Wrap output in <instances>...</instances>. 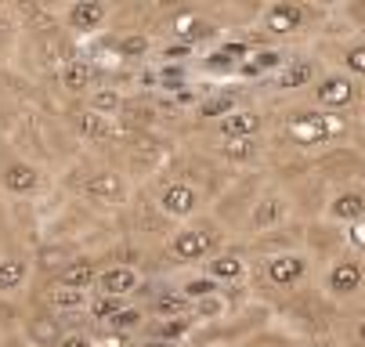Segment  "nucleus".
<instances>
[{
    "mask_svg": "<svg viewBox=\"0 0 365 347\" xmlns=\"http://www.w3.org/2000/svg\"><path fill=\"white\" fill-rule=\"evenodd\" d=\"M109 15H113V8L106 4V0H73V4L62 11V26L73 36H94L109 22Z\"/></svg>",
    "mask_w": 365,
    "mask_h": 347,
    "instance_id": "obj_7",
    "label": "nucleus"
},
{
    "mask_svg": "<svg viewBox=\"0 0 365 347\" xmlns=\"http://www.w3.org/2000/svg\"><path fill=\"white\" fill-rule=\"evenodd\" d=\"M206 275L217 282H242L246 279V261L239 250H221L217 257L206 261Z\"/></svg>",
    "mask_w": 365,
    "mask_h": 347,
    "instance_id": "obj_22",
    "label": "nucleus"
},
{
    "mask_svg": "<svg viewBox=\"0 0 365 347\" xmlns=\"http://www.w3.org/2000/svg\"><path fill=\"white\" fill-rule=\"evenodd\" d=\"M123 94L116 90V87H94L91 94H87V109L91 113H98V116H109V120H120V113H123Z\"/></svg>",
    "mask_w": 365,
    "mask_h": 347,
    "instance_id": "obj_24",
    "label": "nucleus"
},
{
    "mask_svg": "<svg viewBox=\"0 0 365 347\" xmlns=\"http://www.w3.org/2000/svg\"><path fill=\"white\" fill-rule=\"evenodd\" d=\"M322 289L333 301H351L358 296V289H365V264L358 261V254H344L329 264L326 279H322Z\"/></svg>",
    "mask_w": 365,
    "mask_h": 347,
    "instance_id": "obj_5",
    "label": "nucleus"
},
{
    "mask_svg": "<svg viewBox=\"0 0 365 347\" xmlns=\"http://www.w3.org/2000/svg\"><path fill=\"white\" fill-rule=\"evenodd\" d=\"M329 217L333 221H347V224L365 221V192L361 188H340L329 200Z\"/></svg>",
    "mask_w": 365,
    "mask_h": 347,
    "instance_id": "obj_21",
    "label": "nucleus"
},
{
    "mask_svg": "<svg viewBox=\"0 0 365 347\" xmlns=\"http://www.w3.org/2000/svg\"><path fill=\"white\" fill-rule=\"evenodd\" d=\"M315 76H319L315 62H311V58H300V62H289V66H282V73H279L275 87H279V90H300V87L319 83Z\"/></svg>",
    "mask_w": 365,
    "mask_h": 347,
    "instance_id": "obj_23",
    "label": "nucleus"
},
{
    "mask_svg": "<svg viewBox=\"0 0 365 347\" xmlns=\"http://www.w3.org/2000/svg\"><path fill=\"white\" fill-rule=\"evenodd\" d=\"M221 156L246 163L250 156H257V138H246V141H225V145H221Z\"/></svg>",
    "mask_w": 365,
    "mask_h": 347,
    "instance_id": "obj_33",
    "label": "nucleus"
},
{
    "mask_svg": "<svg viewBox=\"0 0 365 347\" xmlns=\"http://www.w3.org/2000/svg\"><path fill=\"white\" fill-rule=\"evenodd\" d=\"M178 347H206V343H199V340H185V343H178Z\"/></svg>",
    "mask_w": 365,
    "mask_h": 347,
    "instance_id": "obj_42",
    "label": "nucleus"
},
{
    "mask_svg": "<svg viewBox=\"0 0 365 347\" xmlns=\"http://www.w3.org/2000/svg\"><path fill=\"white\" fill-rule=\"evenodd\" d=\"M347 15H351L358 26H365V0H354V4H347Z\"/></svg>",
    "mask_w": 365,
    "mask_h": 347,
    "instance_id": "obj_39",
    "label": "nucleus"
},
{
    "mask_svg": "<svg viewBox=\"0 0 365 347\" xmlns=\"http://www.w3.org/2000/svg\"><path fill=\"white\" fill-rule=\"evenodd\" d=\"M33 279V261L26 254H0V296L15 301Z\"/></svg>",
    "mask_w": 365,
    "mask_h": 347,
    "instance_id": "obj_15",
    "label": "nucleus"
},
{
    "mask_svg": "<svg viewBox=\"0 0 365 347\" xmlns=\"http://www.w3.org/2000/svg\"><path fill=\"white\" fill-rule=\"evenodd\" d=\"M55 80H58V87L66 90V94H73V98H83V94H91L98 83V69H94V62L91 58H83V55H73L58 73H55Z\"/></svg>",
    "mask_w": 365,
    "mask_h": 347,
    "instance_id": "obj_14",
    "label": "nucleus"
},
{
    "mask_svg": "<svg viewBox=\"0 0 365 347\" xmlns=\"http://www.w3.org/2000/svg\"><path fill=\"white\" fill-rule=\"evenodd\" d=\"M235 109H239V94H217V98H210V102L199 105V116H217V120H225V116L235 113Z\"/></svg>",
    "mask_w": 365,
    "mask_h": 347,
    "instance_id": "obj_31",
    "label": "nucleus"
},
{
    "mask_svg": "<svg viewBox=\"0 0 365 347\" xmlns=\"http://www.w3.org/2000/svg\"><path fill=\"white\" fill-rule=\"evenodd\" d=\"M192 326H195V318L188 315V318H167V322H155V326H148V336H155V340H167V343H185V336L192 333Z\"/></svg>",
    "mask_w": 365,
    "mask_h": 347,
    "instance_id": "obj_27",
    "label": "nucleus"
},
{
    "mask_svg": "<svg viewBox=\"0 0 365 347\" xmlns=\"http://www.w3.org/2000/svg\"><path fill=\"white\" fill-rule=\"evenodd\" d=\"M260 130H264V116L257 109H235L225 120H217V134L225 141H246V138H257Z\"/></svg>",
    "mask_w": 365,
    "mask_h": 347,
    "instance_id": "obj_17",
    "label": "nucleus"
},
{
    "mask_svg": "<svg viewBox=\"0 0 365 347\" xmlns=\"http://www.w3.org/2000/svg\"><path fill=\"white\" fill-rule=\"evenodd\" d=\"M344 73L347 76H365V40H358V43H351L347 51H344Z\"/></svg>",
    "mask_w": 365,
    "mask_h": 347,
    "instance_id": "obj_32",
    "label": "nucleus"
},
{
    "mask_svg": "<svg viewBox=\"0 0 365 347\" xmlns=\"http://www.w3.org/2000/svg\"><path fill=\"white\" fill-rule=\"evenodd\" d=\"M192 308H195V304L188 301L181 289H160L145 311L152 315V322H167V318H188Z\"/></svg>",
    "mask_w": 365,
    "mask_h": 347,
    "instance_id": "obj_19",
    "label": "nucleus"
},
{
    "mask_svg": "<svg viewBox=\"0 0 365 347\" xmlns=\"http://www.w3.org/2000/svg\"><path fill=\"white\" fill-rule=\"evenodd\" d=\"M43 188V170L26 156H4L0 160V192L11 200H33Z\"/></svg>",
    "mask_w": 365,
    "mask_h": 347,
    "instance_id": "obj_4",
    "label": "nucleus"
},
{
    "mask_svg": "<svg viewBox=\"0 0 365 347\" xmlns=\"http://www.w3.org/2000/svg\"><path fill=\"white\" fill-rule=\"evenodd\" d=\"M260 271H264V279L275 286V289H297L307 271H311V257L300 254V250H282V254H268L264 261H260Z\"/></svg>",
    "mask_w": 365,
    "mask_h": 347,
    "instance_id": "obj_6",
    "label": "nucleus"
},
{
    "mask_svg": "<svg viewBox=\"0 0 365 347\" xmlns=\"http://www.w3.org/2000/svg\"><path fill=\"white\" fill-rule=\"evenodd\" d=\"M80 195H83L87 203L101 207V210H116V207H127V200H130V185H127V177H123L120 170L101 167V170L83 174V181H80Z\"/></svg>",
    "mask_w": 365,
    "mask_h": 347,
    "instance_id": "obj_3",
    "label": "nucleus"
},
{
    "mask_svg": "<svg viewBox=\"0 0 365 347\" xmlns=\"http://www.w3.org/2000/svg\"><path fill=\"white\" fill-rule=\"evenodd\" d=\"M148 311L145 308H138V304H127L116 318H109L106 326L116 333V336H130V333H141V329H148V318H145Z\"/></svg>",
    "mask_w": 365,
    "mask_h": 347,
    "instance_id": "obj_25",
    "label": "nucleus"
},
{
    "mask_svg": "<svg viewBox=\"0 0 365 347\" xmlns=\"http://www.w3.org/2000/svg\"><path fill=\"white\" fill-rule=\"evenodd\" d=\"M286 200L282 195H264V200L253 203V214H250V228L253 232H275L282 221H286Z\"/></svg>",
    "mask_w": 365,
    "mask_h": 347,
    "instance_id": "obj_20",
    "label": "nucleus"
},
{
    "mask_svg": "<svg viewBox=\"0 0 365 347\" xmlns=\"http://www.w3.org/2000/svg\"><path fill=\"white\" fill-rule=\"evenodd\" d=\"M304 22H307V8L297 4V0H275V4H268L264 15H260V26L275 36H289V33L304 29Z\"/></svg>",
    "mask_w": 365,
    "mask_h": 347,
    "instance_id": "obj_13",
    "label": "nucleus"
},
{
    "mask_svg": "<svg viewBox=\"0 0 365 347\" xmlns=\"http://www.w3.org/2000/svg\"><path fill=\"white\" fill-rule=\"evenodd\" d=\"M167 254L178 264H202L221 254V232L210 221L178 224V232H170V239H167Z\"/></svg>",
    "mask_w": 365,
    "mask_h": 347,
    "instance_id": "obj_1",
    "label": "nucleus"
},
{
    "mask_svg": "<svg viewBox=\"0 0 365 347\" xmlns=\"http://www.w3.org/2000/svg\"><path fill=\"white\" fill-rule=\"evenodd\" d=\"M134 347H174V343H167V340H155V336H145V340H138Z\"/></svg>",
    "mask_w": 365,
    "mask_h": 347,
    "instance_id": "obj_40",
    "label": "nucleus"
},
{
    "mask_svg": "<svg viewBox=\"0 0 365 347\" xmlns=\"http://www.w3.org/2000/svg\"><path fill=\"white\" fill-rule=\"evenodd\" d=\"M225 315V301H221V293L217 296H206V301H199L192 308V318H221Z\"/></svg>",
    "mask_w": 365,
    "mask_h": 347,
    "instance_id": "obj_34",
    "label": "nucleus"
},
{
    "mask_svg": "<svg viewBox=\"0 0 365 347\" xmlns=\"http://www.w3.org/2000/svg\"><path fill=\"white\" fill-rule=\"evenodd\" d=\"M58 347H98V340H94L91 333H83V329H69Z\"/></svg>",
    "mask_w": 365,
    "mask_h": 347,
    "instance_id": "obj_35",
    "label": "nucleus"
},
{
    "mask_svg": "<svg viewBox=\"0 0 365 347\" xmlns=\"http://www.w3.org/2000/svg\"><path fill=\"white\" fill-rule=\"evenodd\" d=\"M354 340L365 347V315H361V318H358V326H354Z\"/></svg>",
    "mask_w": 365,
    "mask_h": 347,
    "instance_id": "obj_41",
    "label": "nucleus"
},
{
    "mask_svg": "<svg viewBox=\"0 0 365 347\" xmlns=\"http://www.w3.org/2000/svg\"><path fill=\"white\" fill-rule=\"evenodd\" d=\"M181 293L188 296L192 304H199V301H206V296H217V293H221V282L210 279V275H199V279H188V282L181 286Z\"/></svg>",
    "mask_w": 365,
    "mask_h": 347,
    "instance_id": "obj_30",
    "label": "nucleus"
},
{
    "mask_svg": "<svg viewBox=\"0 0 365 347\" xmlns=\"http://www.w3.org/2000/svg\"><path fill=\"white\" fill-rule=\"evenodd\" d=\"M155 207H160L170 221H192L199 214V192L188 181H170L160 195H155Z\"/></svg>",
    "mask_w": 365,
    "mask_h": 347,
    "instance_id": "obj_10",
    "label": "nucleus"
},
{
    "mask_svg": "<svg viewBox=\"0 0 365 347\" xmlns=\"http://www.w3.org/2000/svg\"><path fill=\"white\" fill-rule=\"evenodd\" d=\"M347 130V123L333 113H289L286 116V134L300 145V148H319L329 145L333 138H340Z\"/></svg>",
    "mask_w": 365,
    "mask_h": 347,
    "instance_id": "obj_2",
    "label": "nucleus"
},
{
    "mask_svg": "<svg viewBox=\"0 0 365 347\" xmlns=\"http://www.w3.org/2000/svg\"><path fill=\"white\" fill-rule=\"evenodd\" d=\"M98 275H101V264L94 261V257H87V254H76L58 275H55V282H62V286H69V289H83V293H94V282H98Z\"/></svg>",
    "mask_w": 365,
    "mask_h": 347,
    "instance_id": "obj_18",
    "label": "nucleus"
},
{
    "mask_svg": "<svg viewBox=\"0 0 365 347\" xmlns=\"http://www.w3.org/2000/svg\"><path fill=\"white\" fill-rule=\"evenodd\" d=\"M315 102L322 105V113H340L347 105L358 102V83L347 73H326L315 83Z\"/></svg>",
    "mask_w": 365,
    "mask_h": 347,
    "instance_id": "obj_8",
    "label": "nucleus"
},
{
    "mask_svg": "<svg viewBox=\"0 0 365 347\" xmlns=\"http://www.w3.org/2000/svg\"><path fill=\"white\" fill-rule=\"evenodd\" d=\"M152 51V40L145 36V33H127V36H120L116 43H113V55L120 58V62H138V58H145Z\"/></svg>",
    "mask_w": 365,
    "mask_h": 347,
    "instance_id": "obj_26",
    "label": "nucleus"
},
{
    "mask_svg": "<svg viewBox=\"0 0 365 347\" xmlns=\"http://www.w3.org/2000/svg\"><path fill=\"white\" fill-rule=\"evenodd\" d=\"M69 120H73L76 134H80L83 141H94V145L116 141V138L123 134V127H120L116 120H109V116H98V113H91L87 105H83V109H76V113H73Z\"/></svg>",
    "mask_w": 365,
    "mask_h": 347,
    "instance_id": "obj_16",
    "label": "nucleus"
},
{
    "mask_svg": "<svg viewBox=\"0 0 365 347\" xmlns=\"http://www.w3.org/2000/svg\"><path fill=\"white\" fill-rule=\"evenodd\" d=\"M141 289V271L134 264H106L94 282V293L101 296H116V301H127Z\"/></svg>",
    "mask_w": 365,
    "mask_h": 347,
    "instance_id": "obj_11",
    "label": "nucleus"
},
{
    "mask_svg": "<svg viewBox=\"0 0 365 347\" xmlns=\"http://www.w3.org/2000/svg\"><path fill=\"white\" fill-rule=\"evenodd\" d=\"M307 347H344V343H340L333 333H319V336H311V340H307Z\"/></svg>",
    "mask_w": 365,
    "mask_h": 347,
    "instance_id": "obj_38",
    "label": "nucleus"
},
{
    "mask_svg": "<svg viewBox=\"0 0 365 347\" xmlns=\"http://www.w3.org/2000/svg\"><path fill=\"white\" fill-rule=\"evenodd\" d=\"M347 242L354 246V250H365V221L351 224V232H347Z\"/></svg>",
    "mask_w": 365,
    "mask_h": 347,
    "instance_id": "obj_37",
    "label": "nucleus"
},
{
    "mask_svg": "<svg viewBox=\"0 0 365 347\" xmlns=\"http://www.w3.org/2000/svg\"><path fill=\"white\" fill-rule=\"evenodd\" d=\"M250 347H297V340H289L282 333H264V336L250 340Z\"/></svg>",
    "mask_w": 365,
    "mask_h": 347,
    "instance_id": "obj_36",
    "label": "nucleus"
},
{
    "mask_svg": "<svg viewBox=\"0 0 365 347\" xmlns=\"http://www.w3.org/2000/svg\"><path fill=\"white\" fill-rule=\"evenodd\" d=\"M282 66H286L282 51H275V47H264V51H253V55L239 66V73H242V76H260V73H268V69H282Z\"/></svg>",
    "mask_w": 365,
    "mask_h": 347,
    "instance_id": "obj_28",
    "label": "nucleus"
},
{
    "mask_svg": "<svg viewBox=\"0 0 365 347\" xmlns=\"http://www.w3.org/2000/svg\"><path fill=\"white\" fill-rule=\"evenodd\" d=\"M40 304L51 311V315H58V318H69V315H80L91 308V293L83 289H69L55 279H47L43 289H40Z\"/></svg>",
    "mask_w": 365,
    "mask_h": 347,
    "instance_id": "obj_9",
    "label": "nucleus"
},
{
    "mask_svg": "<svg viewBox=\"0 0 365 347\" xmlns=\"http://www.w3.org/2000/svg\"><path fill=\"white\" fill-rule=\"evenodd\" d=\"M123 308H127V301H116V296H101V293H94L87 315H91L94 322H109V318H116Z\"/></svg>",
    "mask_w": 365,
    "mask_h": 347,
    "instance_id": "obj_29",
    "label": "nucleus"
},
{
    "mask_svg": "<svg viewBox=\"0 0 365 347\" xmlns=\"http://www.w3.org/2000/svg\"><path fill=\"white\" fill-rule=\"evenodd\" d=\"M66 333L69 329L62 326V318L51 315L47 308H40L33 315H22V336L29 340V347H58Z\"/></svg>",
    "mask_w": 365,
    "mask_h": 347,
    "instance_id": "obj_12",
    "label": "nucleus"
}]
</instances>
